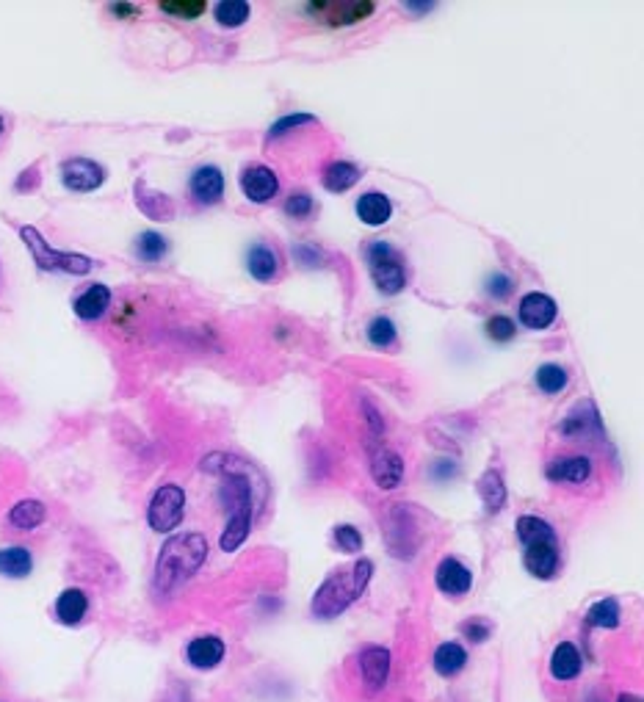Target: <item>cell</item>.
I'll return each mask as SVG.
<instances>
[{"instance_id": "obj_1", "label": "cell", "mask_w": 644, "mask_h": 702, "mask_svg": "<svg viewBox=\"0 0 644 702\" xmlns=\"http://www.w3.org/2000/svg\"><path fill=\"white\" fill-rule=\"evenodd\" d=\"M202 470L221 475L224 479L219 498H221L224 507L230 509V520L221 533L219 545L224 553H233L246 542L249 528H252V507H255V495H252L249 473H255V467L244 459H238V457H230V454H211L202 459Z\"/></svg>"}, {"instance_id": "obj_2", "label": "cell", "mask_w": 644, "mask_h": 702, "mask_svg": "<svg viewBox=\"0 0 644 702\" xmlns=\"http://www.w3.org/2000/svg\"><path fill=\"white\" fill-rule=\"evenodd\" d=\"M208 558V540L202 533H178L161 548L155 561V589L161 595H169L175 589L197 573Z\"/></svg>"}, {"instance_id": "obj_3", "label": "cell", "mask_w": 644, "mask_h": 702, "mask_svg": "<svg viewBox=\"0 0 644 702\" xmlns=\"http://www.w3.org/2000/svg\"><path fill=\"white\" fill-rule=\"evenodd\" d=\"M371 575H374V565L368 558L354 561L351 567L334 570L318 586V592H316V598L310 603L313 616H318V620H332V616L343 614L362 592H366Z\"/></svg>"}, {"instance_id": "obj_4", "label": "cell", "mask_w": 644, "mask_h": 702, "mask_svg": "<svg viewBox=\"0 0 644 702\" xmlns=\"http://www.w3.org/2000/svg\"><path fill=\"white\" fill-rule=\"evenodd\" d=\"M517 537L525 545L523 553V565L534 578H553L558 573V540L550 523L534 517V515H523L517 520Z\"/></svg>"}, {"instance_id": "obj_5", "label": "cell", "mask_w": 644, "mask_h": 702, "mask_svg": "<svg viewBox=\"0 0 644 702\" xmlns=\"http://www.w3.org/2000/svg\"><path fill=\"white\" fill-rule=\"evenodd\" d=\"M20 235H22L25 246L31 249L37 266L45 268V271H67V274H75V277L92 271V260H89V258L75 255V252H59V249H53V246L42 238V233H39L37 227H22Z\"/></svg>"}, {"instance_id": "obj_6", "label": "cell", "mask_w": 644, "mask_h": 702, "mask_svg": "<svg viewBox=\"0 0 644 702\" xmlns=\"http://www.w3.org/2000/svg\"><path fill=\"white\" fill-rule=\"evenodd\" d=\"M366 258H368V268H371L374 283L382 293L393 296L404 288V283H407L404 266L393 252V246H387L384 241H376L366 249Z\"/></svg>"}, {"instance_id": "obj_7", "label": "cell", "mask_w": 644, "mask_h": 702, "mask_svg": "<svg viewBox=\"0 0 644 702\" xmlns=\"http://www.w3.org/2000/svg\"><path fill=\"white\" fill-rule=\"evenodd\" d=\"M186 515V492L178 484H163L155 490L150 509H147V523L158 533H169L183 523Z\"/></svg>"}, {"instance_id": "obj_8", "label": "cell", "mask_w": 644, "mask_h": 702, "mask_svg": "<svg viewBox=\"0 0 644 702\" xmlns=\"http://www.w3.org/2000/svg\"><path fill=\"white\" fill-rule=\"evenodd\" d=\"M374 9L376 6L371 4V0H318V4L307 6V12L318 14L329 25H354L359 20L371 17Z\"/></svg>"}, {"instance_id": "obj_9", "label": "cell", "mask_w": 644, "mask_h": 702, "mask_svg": "<svg viewBox=\"0 0 644 702\" xmlns=\"http://www.w3.org/2000/svg\"><path fill=\"white\" fill-rule=\"evenodd\" d=\"M62 180L70 191H95L105 183V169L89 158H70L62 163Z\"/></svg>"}, {"instance_id": "obj_10", "label": "cell", "mask_w": 644, "mask_h": 702, "mask_svg": "<svg viewBox=\"0 0 644 702\" xmlns=\"http://www.w3.org/2000/svg\"><path fill=\"white\" fill-rule=\"evenodd\" d=\"M371 475L382 490H396L404 475V462L396 451H390L384 445L371 448Z\"/></svg>"}, {"instance_id": "obj_11", "label": "cell", "mask_w": 644, "mask_h": 702, "mask_svg": "<svg viewBox=\"0 0 644 702\" xmlns=\"http://www.w3.org/2000/svg\"><path fill=\"white\" fill-rule=\"evenodd\" d=\"M434 583L440 592L451 595V598H459V595H467L470 586H473V573L462 565L459 558L448 556L437 565V573H434Z\"/></svg>"}, {"instance_id": "obj_12", "label": "cell", "mask_w": 644, "mask_h": 702, "mask_svg": "<svg viewBox=\"0 0 644 702\" xmlns=\"http://www.w3.org/2000/svg\"><path fill=\"white\" fill-rule=\"evenodd\" d=\"M556 313L558 307L556 301L548 296V293H525L520 299V321L528 326V329H545L556 321Z\"/></svg>"}, {"instance_id": "obj_13", "label": "cell", "mask_w": 644, "mask_h": 702, "mask_svg": "<svg viewBox=\"0 0 644 702\" xmlns=\"http://www.w3.org/2000/svg\"><path fill=\"white\" fill-rule=\"evenodd\" d=\"M277 188H279L277 175L271 169H266V166H249V169L241 175V191L252 202H268L277 194Z\"/></svg>"}, {"instance_id": "obj_14", "label": "cell", "mask_w": 644, "mask_h": 702, "mask_svg": "<svg viewBox=\"0 0 644 702\" xmlns=\"http://www.w3.org/2000/svg\"><path fill=\"white\" fill-rule=\"evenodd\" d=\"M186 658L194 669H213L224 658V641L219 636H197L188 641Z\"/></svg>"}, {"instance_id": "obj_15", "label": "cell", "mask_w": 644, "mask_h": 702, "mask_svg": "<svg viewBox=\"0 0 644 702\" xmlns=\"http://www.w3.org/2000/svg\"><path fill=\"white\" fill-rule=\"evenodd\" d=\"M191 194L194 200L202 205H213L224 196V175L216 169V166H202L191 175Z\"/></svg>"}, {"instance_id": "obj_16", "label": "cell", "mask_w": 644, "mask_h": 702, "mask_svg": "<svg viewBox=\"0 0 644 702\" xmlns=\"http://www.w3.org/2000/svg\"><path fill=\"white\" fill-rule=\"evenodd\" d=\"M357 216L362 224H368V227H382V224L390 221V213H393V205H390V200L384 194L379 191H368V194H362L357 205H354Z\"/></svg>"}, {"instance_id": "obj_17", "label": "cell", "mask_w": 644, "mask_h": 702, "mask_svg": "<svg viewBox=\"0 0 644 702\" xmlns=\"http://www.w3.org/2000/svg\"><path fill=\"white\" fill-rule=\"evenodd\" d=\"M592 473V462L586 457H565V459H553L545 470V475L550 482H570V484H581L590 479Z\"/></svg>"}, {"instance_id": "obj_18", "label": "cell", "mask_w": 644, "mask_h": 702, "mask_svg": "<svg viewBox=\"0 0 644 702\" xmlns=\"http://www.w3.org/2000/svg\"><path fill=\"white\" fill-rule=\"evenodd\" d=\"M359 666H362V675L371 683V689H382L387 683V675H390V650L384 648H366L359 653Z\"/></svg>"}, {"instance_id": "obj_19", "label": "cell", "mask_w": 644, "mask_h": 702, "mask_svg": "<svg viewBox=\"0 0 644 702\" xmlns=\"http://www.w3.org/2000/svg\"><path fill=\"white\" fill-rule=\"evenodd\" d=\"M89 611V598L83 589H64L55 600V616H59V623L64 625H78L83 623V616Z\"/></svg>"}, {"instance_id": "obj_20", "label": "cell", "mask_w": 644, "mask_h": 702, "mask_svg": "<svg viewBox=\"0 0 644 702\" xmlns=\"http://www.w3.org/2000/svg\"><path fill=\"white\" fill-rule=\"evenodd\" d=\"M550 675L556 681H575L581 675V653L573 641H562L550 656Z\"/></svg>"}, {"instance_id": "obj_21", "label": "cell", "mask_w": 644, "mask_h": 702, "mask_svg": "<svg viewBox=\"0 0 644 702\" xmlns=\"http://www.w3.org/2000/svg\"><path fill=\"white\" fill-rule=\"evenodd\" d=\"M108 304H111V291L97 283V285H89V291H83L75 299V313L83 321H97L108 310Z\"/></svg>"}, {"instance_id": "obj_22", "label": "cell", "mask_w": 644, "mask_h": 702, "mask_svg": "<svg viewBox=\"0 0 644 702\" xmlns=\"http://www.w3.org/2000/svg\"><path fill=\"white\" fill-rule=\"evenodd\" d=\"M34 570V556L28 548H0V575L6 578H28Z\"/></svg>"}, {"instance_id": "obj_23", "label": "cell", "mask_w": 644, "mask_h": 702, "mask_svg": "<svg viewBox=\"0 0 644 702\" xmlns=\"http://www.w3.org/2000/svg\"><path fill=\"white\" fill-rule=\"evenodd\" d=\"M465 664H467V653H465L462 644H457V641L440 644L437 653H434V669H437V675H442V678L459 675V672L465 669Z\"/></svg>"}, {"instance_id": "obj_24", "label": "cell", "mask_w": 644, "mask_h": 702, "mask_svg": "<svg viewBox=\"0 0 644 702\" xmlns=\"http://www.w3.org/2000/svg\"><path fill=\"white\" fill-rule=\"evenodd\" d=\"M321 180H324V188H326V191L343 194V191H349V188L359 180V169H357L354 163H349V161H334V163H329L326 169H324Z\"/></svg>"}, {"instance_id": "obj_25", "label": "cell", "mask_w": 644, "mask_h": 702, "mask_svg": "<svg viewBox=\"0 0 644 702\" xmlns=\"http://www.w3.org/2000/svg\"><path fill=\"white\" fill-rule=\"evenodd\" d=\"M246 268H249L252 277L260 279V283H268V279H274L277 271H279V260H277V255H274V249L258 244V246H252V249H249V255H246Z\"/></svg>"}, {"instance_id": "obj_26", "label": "cell", "mask_w": 644, "mask_h": 702, "mask_svg": "<svg viewBox=\"0 0 644 702\" xmlns=\"http://www.w3.org/2000/svg\"><path fill=\"white\" fill-rule=\"evenodd\" d=\"M45 503L42 500H34V498H28V500H20L12 507L9 512V523L17 528V531H34L45 523Z\"/></svg>"}, {"instance_id": "obj_27", "label": "cell", "mask_w": 644, "mask_h": 702, "mask_svg": "<svg viewBox=\"0 0 644 702\" xmlns=\"http://www.w3.org/2000/svg\"><path fill=\"white\" fill-rule=\"evenodd\" d=\"M136 202L138 208H142L150 219H158V221H166V219H172L175 213V205L169 202V196L166 194H158V191H147L144 183H138L136 186Z\"/></svg>"}, {"instance_id": "obj_28", "label": "cell", "mask_w": 644, "mask_h": 702, "mask_svg": "<svg viewBox=\"0 0 644 702\" xmlns=\"http://www.w3.org/2000/svg\"><path fill=\"white\" fill-rule=\"evenodd\" d=\"M475 490H479V495H482L490 515L500 512L503 503H507V487H503V479H500L498 470H487L479 479V484H475Z\"/></svg>"}, {"instance_id": "obj_29", "label": "cell", "mask_w": 644, "mask_h": 702, "mask_svg": "<svg viewBox=\"0 0 644 702\" xmlns=\"http://www.w3.org/2000/svg\"><path fill=\"white\" fill-rule=\"evenodd\" d=\"M586 623L592 628H617L620 625V603L614 598L598 600L590 611H586Z\"/></svg>"}, {"instance_id": "obj_30", "label": "cell", "mask_w": 644, "mask_h": 702, "mask_svg": "<svg viewBox=\"0 0 644 702\" xmlns=\"http://www.w3.org/2000/svg\"><path fill=\"white\" fill-rule=\"evenodd\" d=\"M213 14H216L219 25L238 28L249 20V4L246 0H221V4H216Z\"/></svg>"}, {"instance_id": "obj_31", "label": "cell", "mask_w": 644, "mask_h": 702, "mask_svg": "<svg viewBox=\"0 0 644 702\" xmlns=\"http://www.w3.org/2000/svg\"><path fill=\"white\" fill-rule=\"evenodd\" d=\"M166 252H169V244H166V238L158 233H142L136 241V255L147 263H158Z\"/></svg>"}, {"instance_id": "obj_32", "label": "cell", "mask_w": 644, "mask_h": 702, "mask_svg": "<svg viewBox=\"0 0 644 702\" xmlns=\"http://www.w3.org/2000/svg\"><path fill=\"white\" fill-rule=\"evenodd\" d=\"M537 387L542 392H548V396H553V392H562L567 387V371L562 368V365H542V368L537 371Z\"/></svg>"}, {"instance_id": "obj_33", "label": "cell", "mask_w": 644, "mask_h": 702, "mask_svg": "<svg viewBox=\"0 0 644 702\" xmlns=\"http://www.w3.org/2000/svg\"><path fill=\"white\" fill-rule=\"evenodd\" d=\"M161 9L172 17H180V20H197V17H202L208 4L205 0H163Z\"/></svg>"}, {"instance_id": "obj_34", "label": "cell", "mask_w": 644, "mask_h": 702, "mask_svg": "<svg viewBox=\"0 0 644 702\" xmlns=\"http://www.w3.org/2000/svg\"><path fill=\"white\" fill-rule=\"evenodd\" d=\"M368 341H371L374 346H379V349L393 346V341H396V324L390 321V318H384V316L374 318V321L368 324Z\"/></svg>"}, {"instance_id": "obj_35", "label": "cell", "mask_w": 644, "mask_h": 702, "mask_svg": "<svg viewBox=\"0 0 644 702\" xmlns=\"http://www.w3.org/2000/svg\"><path fill=\"white\" fill-rule=\"evenodd\" d=\"M484 329H487V338L495 341V343H509L515 338V332H517L515 321L507 318V316H492Z\"/></svg>"}, {"instance_id": "obj_36", "label": "cell", "mask_w": 644, "mask_h": 702, "mask_svg": "<svg viewBox=\"0 0 644 702\" xmlns=\"http://www.w3.org/2000/svg\"><path fill=\"white\" fill-rule=\"evenodd\" d=\"M334 542L343 553H357L362 548V533L354 525H338L334 528Z\"/></svg>"}, {"instance_id": "obj_37", "label": "cell", "mask_w": 644, "mask_h": 702, "mask_svg": "<svg viewBox=\"0 0 644 702\" xmlns=\"http://www.w3.org/2000/svg\"><path fill=\"white\" fill-rule=\"evenodd\" d=\"M285 213H288L291 219H307V216L313 213V196L304 194V191L291 194L288 202H285Z\"/></svg>"}, {"instance_id": "obj_38", "label": "cell", "mask_w": 644, "mask_h": 702, "mask_svg": "<svg viewBox=\"0 0 644 702\" xmlns=\"http://www.w3.org/2000/svg\"><path fill=\"white\" fill-rule=\"evenodd\" d=\"M459 631H462L465 639H470V641H475V644H482V641L490 639L492 625H490L487 620H479V616H473V620H467V623L459 625Z\"/></svg>"}, {"instance_id": "obj_39", "label": "cell", "mask_w": 644, "mask_h": 702, "mask_svg": "<svg viewBox=\"0 0 644 702\" xmlns=\"http://www.w3.org/2000/svg\"><path fill=\"white\" fill-rule=\"evenodd\" d=\"M310 122H316V117H310V114H291V117H283L279 122L271 125L268 138H277V136H283V133H288V130H293V128H299V125H310Z\"/></svg>"}, {"instance_id": "obj_40", "label": "cell", "mask_w": 644, "mask_h": 702, "mask_svg": "<svg viewBox=\"0 0 644 702\" xmlns=\"http://www.w3.org/2000/svg\"><path fill=\"white\" fill-rule=\"evenodd\" d=\"M512 291H515V283H512V277H507V274H492L487 279V293L495 296V299H507V296H512Z\"/></svg>"}, {"instance_id": "obj_41", "label": "cell", "mask_w": 644, "mask_h": 702, "mask_svg": "<svg viewBox=\"0 0 644 702\" xmlns=\"http://www.w3.org/2000/svg\"><path fill=\"white\" fill-rule=\"evenodd\" d=\"M158 702H191V694L183 683H172L169 689L163 691V697Z\"/></svg>"}, {"instance_id": "obj_42", "label": "cell", "mask_w": 644, "mask_h": 702, "mask_svg": "<svg viewBox=\"0 0 644 702\" xmlns=\"http://www.w3.org/2000/svg\"><path fill=\"white\" fill-rule=\"evenodd\" d=\"M293 255H296L299 260H304L307 266H316V263L321 260V252H318L316 246H307V244L296 246V249H293Z\"/></svg>"}, {"instance_id": "obj_43", "label": "cell", "mask_w": 644, "mask_h": 702, "mask_svg": "<svg viewBox=\"0 0 644 702\" xmlns=\"http://www.w3.org/2000/svg\"><path fill=\"white\" fill-rule=\"evenodd\" d=\"M111 12H114L117 17H122V20H133V17H138V9L130 6V4H114V6H111Z\"/></svg>"}, {"instance_id": "obj_44", "label": "cell", "mask_w": 644, "mask_h": 702, "mask_svg": "<svg viewBox=\"0 0 644 702\" xmlns=\"http://www.w3.org/2000/svg\"><path fill=\"white\" fill-rule=\"evenodd\" d=\"M457 473V465H451V462H440L437 467H434V479H445V475H454Z\"/></svg>"}, {"instance_id": "obj_45", "label": "cell", "mask_w": 644, "mask_h": 702, "mask_svg": "<svg viewBox=\"0 0 644 702\" xmlns=\"http://www.w3.org/2000/svg\"><path fill=\"white\" fill-rule=\"evenodd\" d=\"M366 409H368V424H371L374 434H379V432H382V424H379V412H376L371 404H366Z\"/></svg>"}, {"instance_id": "obj_46", "label": "cell", "mask_w": 644, "mask_h": 702, "mask_svg": "<svg viewBox=\"0 0 644 702\" xmlns=\"http://www.w3.org/2000/svg\"><path fill=\"white\" fill-rule=\"evenodd\" d=\"M407 9H412V12H429L432 4H407Z\"/></svg>"}, {"instance_id": "obj_47", "label": "cell", "mask_w": 644, "mask_h": 702, "mask_svg": "<svg viewBox=\"0 0 644 702\" xmlns=\"http://www.w3.org/2000/svg\"><path fill=\"white\" fill-rule=\"evenodd\" d=\"M617 702H641V697H636V694H620Z\"/></svg>"}, {"instance_id": "obj_48", "label": "cell", "mask_w": 644, "mask_h": 702, "mask_svg": "<svg viewBox=\"0 0 644 702\" xmlns=\"http://www.w3.org/2000/svg\"><path fill=\"white\" fill-rule=\"evenodd\" d=\"M0 133H4V120H0Z\"/></svg>"}]
</instances>
